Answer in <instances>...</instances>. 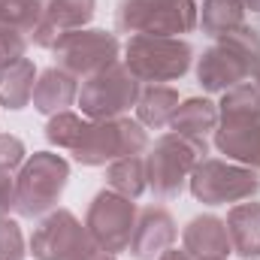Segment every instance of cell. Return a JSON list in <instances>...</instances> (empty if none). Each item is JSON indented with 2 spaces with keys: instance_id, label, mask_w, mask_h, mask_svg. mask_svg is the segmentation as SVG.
I'll use <instances>...</instances> for the list:
<instances>
[{
  "instance_id": "27",
  "label": "cell",
  "mask_w": 260,
  "mask_h": 260,
  "mask_svg": "<svg viewBox=\"0 0 260 260\" xmlns=\"http://www.w3.org/2000/svg\"><path fill=\"white\" fill-rule=\"evenodd\" d=\"M27 43H30L27 34L0 24V70L9 67V64H15V61H21L24 52H27Z\"/></svg>"
},
{
  "instance_id": "33",
  "label": "cell",
  "mask_w": 260,
  "mask_h": 260,
  "mask_svg": "<svg viewBox=\"0 0 260 260\" xmlns=\"http://www.w3.org/2000/svg\"><path fill=\"white\" fill-rule=\"evenodd\" d=\"M251 79H254V88H257V91H260V67H257V70H254V76H251Z\"/></svg>"
},
{
  "instance_id": "22",
  "label": "cell",
  "mask_w": 260,
  "mask_h": 260,
  "mask_svg": "<svg viewBox=\"0 0 260 260\" xmlns=\"http://www.w3.org/2000/svg\"><path fill=\"white\" fill-rule=\"evenodd\" d=\"M245 24V3L242 0H203L200 6V27L209 37H221L233 27Z\"/></svg>"
},
{
  "instance_id": "31",
  "label": "cell",
  "mask_w": 260,
  "mask_h": 260,
  "mask_svg": "<svg viewBox=\"0 0 260 260\" xmlns=\"http://www.w3.org/2000/svg\"><path fill=\"white\" fill-rule=\"evenodd\" d=\"M154 260H197V257H191L185 248H176V245H173V248H167L160 257H154Z\"/></svg>"
},
{
  "instance_id": "29",
  "label": "cell",
  "mask_w": 260,
  "mask_h": 260,
  "mask_svg": "<svg viewBox=\"0 0 260 260\" xmlns=\"http://www.w3.org/2000/svg\"><path fill=\"white\" fill-rule=\"evenodd\" d=\"M15 209V176L0 170V215H9Z\"/></svg>"
},
{
  "instance_id": "3",
  "label": "cell",
  "mask_w": 260,
  "mask_h": 260,
  "mask_svg": "<svg viewBox=\"0 0 260 260\" xmlns=\"http://www.w3.org/2000/svg\"><path fill=\"white\" fill-rule=\"evenodd\" d=\"M121 64L142 85H167L182 79L194 67V46L185 37H148L133 34L121 46Z\"/></svg>"
},
{
  "instance_id": "20",
  "label": "cell",
  "mask_w": 260,
  "mask_h": 260,
  "mask_svg": "<svg viewBox=\"0 0 260 260\" xmlns=\"http://www.w3.org/2000/svg\"><path fill=\"white\" fill-rule=\"evenodd\" d=\"M215 127H218V103L209 97L182 100L170 121V130H176L182 136H197V139H206L209 133H215Z\"/></svg>"
},
{
  "instance_id": "34",
  "label": "cell",
  "mask_w": 260,
  "mask_h": 260,
  "mask_svg": "<svg viewBox=\"0 0 260 260\" xmlns=\"http://www.w3.org/2000/svg\"><path fill=\"white\" fill-rule=\"evenodd\" d=\"M257 260H260V257H257Z\"/></svg>"
},
{
  "instance_id": "32",
  "label": "cell",
  "mask_w": 260,
  "mask_h": 260,
  "mask_svg": "<svg viewBox=\"0 0 260 260\" xmlns=\"http://www.w3.org/2000/svg\"><path fill=\"white\" fill-rule=\"evenodd\" d=\"M242 3H245V12L251 9L254 15H260V0H242Z\"/></svg>"
},
{
  "instance_id": "4",
  "label": "cell",
  "mask_w": 260,
  "mask_h": 260,
  "mask_svg": "<svg viewBox=\"0 0 260 260\" xmlns=\"http://www.w3.org/2000/svg\"><path fill=\"white\" fill-rule=\"evenodd\" d=\"M70 182V164L64 154L34 151L15 176V212L24 218H43L58 209Z\"/></svg>"
},
{
  "instance_id": "16",
  "label": "cell",
  "mask_w": 260,
  "mask_h": 260,
  "mask_svg": "<svg viewBox=\"0 0 260 260\" xmlns=\"http://www.w3.org/2000/svg\"><path fill=\"white\" fill-rule=\"evenodd\" d=\"M79 100V79L73 73H67L61 67H49L37 76V85H34V109L40 115H58L67 112L73 103Z\"/></svg>"
},
{
  "instance_id": "10",
  "label": "cell",
  "mask_w": 260,
  "mask_h": 260,
  "mask_svg": "<svg viewBox=\"0 0 260 260\" xmlns=\"http://www.w3.org/2000/svg\"><path fill=\"white\" fill-rule=\"evenodd\" d=\"M136 215H139L136 200L115 194L112 188H103L94 194L88 212H85V230L94 245H100L112 254H121L130 248Z\"/></svg>"
},
{
  "instance_id": "19",
  "label": "cell",
  "mask_w": 260,
  "mask_h": 260,
  "mask_svg": "<svg viewBox=\"0 0 260 260\" xmlns=\"http://www.w3.org/2000/svg\"><path fill=\"white\" fill-rule=\"evenodd\" d=\"M37 76L40 70L30 58H21L15 64L3 67L0 70V106L18 112V109H27L30 100H34V85H37Z\"/></svg>"
},
{
  "instance_id": "15",
  "label": "cell",
  "mask_w": 260,
  "mask_h": 260,
  "mask_svg": "<svg viewBox=\"0 0 260 260\" xmlns=\"http://www.w3.org/2000/svg\"><path fill=\"white\" fill-rule=\"evenodd\" d=\"M212 142L227 160L260 170V115L248 121H221L212 133Z\"/></svg>"
},
{
  "instance_id": "7",
  "label": "cell",
  "mask_w": 260,
  "mask_h": 260,
  "mask_svg": "<svg viewBox=\"0 0 260 260\" xmlns=\"http://www.w3.org/2000/svg\"><path fill=\"white\" fill-rule=\"evenodd\" d=\"M188 191L203 206H227L251 200L260 191V170L227 157H203L188 179Z\"/></svg>"
},
{
  "instance_id": "28",
  "label": "cell",
  "mask_w": 260,
  "mask_h": 260,
  "mask_svg": "<svg viewBox=\"0 0 260 260\" xmlns=\"http://www.w3.org/2000/svg\"><path fill=\"white\" fill-rule=\"evenodd\" d=\"M27 160V148L18 136L12 133H0V170L3 173H12V170H21V164Z\"/></svg>"
},
{
  "instance_id": "11",
  "label": "cell",
  "mask_w": 260,
  "mask_h": 260,
  "mask_svg": "<svg viewBox=\"0 0 260 260\" xmlns=\"http://www.w3.org/2000/svg\"><path fill=\"white\" fill-rule=\"evenodd\" d=\"M94 242L85 230V221H79L70 209H52L40 218V224L30 233L27 254L34 260H76L82 251H88Z\"/></svg>"
},
{
  "instance_id": "21",
  "label": "cell",
  "mask_w": 260,
  "mask_h": 260,
  "mask_svg": "<svg viewBox=\"0 0 260 260\" xmlns=\"http://www.w3.org/2000/svg\"><path fill=\"white\" fill-rule=\"evenodd\" d=\"M106 185L115 194L127 197V200H139L148 191V173H145V154H130V157H118L106 167Z\"/></svg>"
},
{
  "instance_id": "24",
  "label": "cell",
  "mask_w": 260,
  "mask_h": 260,
  "mask_svg": "<svg viewBox=\"0 0 260 260\" xmlns=\"http://www.w3.org/2000/svg\"><path fill=\"white\" fill-rule=\"evenodd\" d=\"M43 12H46V0H0V24L21 30L27 37L40 24Z\"/></svg>"
},
{
  "instance_id": "14",
  "label": "cell",
  "mask_w": 260,
  "mask_h": 260,
  "mask_svg": "<svg viewBox=\"0 0 260 260\" xmlns=\"http://www.w3.org/2000/svg\"><path fill=\"white\" fill-rule=\"evenodd\" d=\"M182 248L197 260H230L233 245L227 224L218 215H197L182 227Z\"/></svg>"
},
{
  "instance_id": "23",
  "label": "cell",
  "mask_w": 260,
  "mask_h": 260,
  "mask_svg": "<svg viewBox=\"0 0 260 260\" xmlns=\"http://www.w3.org/2000/svg\"><path fill=\"white\" fill-rule=\"evenodd\" d=\"M260 115V91L254 82H242L221 94L218 100V124L221 121H248Z\"/></svg>"
},
{
  "instance_id": "6",
  "label": "cell",
  "mask_w": 260,
  "mask_h": 260,
  "mask_svg": "<svg viewBox=\"0 0 260 260\" xmlns=\"http://www.w3.org/2000/svg\"><path fill=\"white\" fill-rule=\"evenodd\" d=\"M115 27L121 34L182 37L200 27L197 0H121L115 9Z\"/></svg>"
},
{
  "instance_id": "13",
  "label": "cell",
  "mask_w": 260,
  "mask_h": 260,
  "mask_svg": "<svg viewBox=\"0 0 260 260\" xmlns=\"http://www.w3.org/2000/svg\"><path fill=\"white\" fill-rule=\"evenodd\" d=\"M94 12H97V0H46V12L34 27L30 43L40 49H52L64 34L88 27Z\"/></svg>"
},
{
  "instance_id": "9",
  "label": "cell",
  "mask_w": 260,
  "mask_h": 260,
  "mask_svg": "<svg viewBox=\"0 0 260 260\" xmlns=\"http://www.w3.org/2000/svg\"><path fill=\"white\" fill-rule=\"evenodd\" d=\"M52 55H55V67L73 73L76 79H88L121 61V43L112 30L82 27V30L64 34L52 46Z\"/></svg>"
},
{
  "instance_id": "18",
  "label": "cell",
  "mask_w": 260,
  "mask_h": 260,
  "mask_svg": "<svg viewBox=\"0 0 260 260\" xmlns=\"http://www.w3.org/2000/svg\"><path fill=\"white\" fill-rule=\"evenodd\" d=\"M179 91L173 85H142L136 100V121L145 130L170 127L176 109H179Z\"/></svg>"
},
{
  "instance_id": "2",
  "label": "cell",
  "mask_w": 260,
  "mask_h": 260,
  "mask_svg": "<svg viewBox=\"0 0 260 260\" xmlns=\"http://www.w3.org/2000/svg\"><path fill=\"white\" fill-rule=\"evenodd\" d=\"M209 154V142L197 136H182L176 130L160 133L145 151V173L148 191L160 200L179 197L188 188L194 167Z\"/></svg>"
},
{
  "instance_id": "25",
  "label": "cell",
  "mask_w": 260,
  "mask_h": 260,
  "mask_svg": "<svg viewBox=\"0 0 260 260\" xmlns=\"http://www.w3.org/2000/svg\"><path fill=\"white\" fill-rule=\"evenodd\" d=\"M85 127H88V118L67 109V112H58V115L49 118V124H46V139H49V145H55V148L73 151V148L79 145Z\"/></svg>"
},
{
  "instance_id": "1",
  "label": "cell",
  "mask_w": 260,
  "mask_h": 260,
  "mask_svg": "<svg viewBox=\"0 0 260 260\" xmlns=\"http://www.w3.org/2000/svg\"><path fill=\"white\" fill-rule=\"evenodd\" d=\"M260 67V34L248 24H239L215 40L200 58H194L197 82L209 94H224L248 82Z\"/></svg>"
},
{
  "instance_id": "30",
  "label": "cell",
  "mask_w": 260,
  "mask_h": 260,
  "mask_svg": "<svg viewBox=\"0 0 260 260\" xmlns=\"http://www.w3.org/2000/svg\"><path fill=\"white\" fill-rule=\"evenodd\" d=\"M76 260H118V254H112V251H106L100 245H91L88 251H82Z\"/></svg>"
},
{
  "instance_id": "8",
  "label": "cell",
  "mask_w": 260,
  "mask_h": 260,
  "mask_svg": "<svg viewBox=\"0 0 260 260\" xmlns=\"http://www.w3.org/2000/svg\"><path fill=\"white\" fill-rule=\"evenodd\" d=\"M139 91H142V82L118 61V64L106 67L103 73L88 76L79 85L76 106L82 109V115L88 121L121 118V115H127L130 109H136Z\"/></svg>"
},
{
  "instance_id": "5",
  "label": "cell",
  "mask_w": 260,
  "mask_h": 260,
  "mask_svg": "<svg viewBox=\"0 0 260 260\" xmlns=\"http://www.w3.org/2000/svg\"><path fill=\"white\" fill-rule=\"evenodd\" d=\"M151 145L148 130L136 118H106V121H88L79 145L70 151L79 167H109L118 157L145 154Z\"/></svg>"
},
{
  "instance_id": "12",
  "label": "cell",
  "mask_w": 260,
  "mask_h": 260,
  "mask_svg": "<svg viewBox=\"0 0 260 260\" xmlns=\"http://www.w3.org/2000/svg\"><path fill=\"white\" fill-rule=\"evenodd\" d=\"M179 239V224L170 209L164 206H145L136 215L133 239H130V254L136 260H154L167 248H173Z\"/></svg>"
},
{
  "instance_id": "26",
  "label": "cell",
  "mask_w": 260,
  "mask_h": 260,
  "mask_svg": "<svg viewBox=\"0 0 260 260\" xmlns=\"http://www.w3.org/2000/svg\"><path fill=\"white\" fill-rule=\"evenodd\" d=\"M27 242L21 233V224L9 215H0V260H24Z\"/></svg>"
},
{
  "instance_id": "17",
  "label": "cell",
  "mask_w": 260,
  "mask_h": 260,
  "mask_svg": "<svg viewBox=\"0 0 260 260\" xmlns=\"http://www.w3.org/2000/svg\"><path fill=\"white\" fill-rule=\"evenodd\" d=\"M227 236L233 245V254H239L242 260H257L260 257V203H233L227 218Z\"/></svg>"
}]
</instances>
